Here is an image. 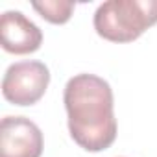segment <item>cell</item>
<instances>
[{"instance_id":"6da1fadb","label":"cell","mask_w":157,"mask_h":157,"mask_svg":"<svg viewBox=\"0 0 157 157\" xmlns=\"http://www.w3.org/2000/svg\"><path fill=\"white\" fill-rule=\"evenodd\" d=\"M68 131L87 151H102L117 139L115 98L111 85L100 76L78 74L67 82L63 94Z\"/></svg>"},{"instance_id":"7a4b0ae2","label":"cell","mask_w":157,"mask_h":157,"mask_svg":"<svg viewBox=\"0 0 157 157\" xmlns=\"http://www.w3.org/2000/svg\"><path fill=\"white\" fill-rule=\"evenodd\" d=\"M96 33L111 43H131L157 24V0H109L93 19Z\"/></svg>"},{"instance_id":"3957f363","label":"cell","mask_w":157,"mask_h":157,"mask_svg":"<svg viewBox=\"0 0 157 157\" xmlns=\"http://www.w3.org/2000/svg\"><path fill=\"white\" fill-rule=\"evenodd\" d=\"M50 83V70L41 61H19L8 67L2 80V94L10 104H37Z\"/></svg>"},{"instance_id":"277c9868","label":"cell","mask_w":157,"mask_h":157,"mask_svg":"<svg viewBox=\"0 0 157 157\" xmlns=\"http://www.w3.org/2000/svg\"><path fill=\"white\" fill-rule=\"evenodd\" d=\"M43 133L26 117H4L0 124V157H41Z\"/></svg>"},{"instance_id":"5b68a950","label":"cell","mask_w":157,"mask_h":157,"mask_svg":"<svg viewBox=\"0 0 157 157\" xmlns=\"http://www.w3.org/2000/svg\"><path fill=\"white\" fill-rule=\"evenodd\" d=\"M43 43V32L21 11H6L0 17V44L10 54L24 56L37 52Z\"/></svg>"},{"instance_id":"8992f818","label":"cell","mask_w":157,"mask_h":157,"mask_svg":"<svg viewBox=\"0 0 157 157\" xmlns=\"http://www.w3.org/2000/svg\"><path fill=\"white\" fill-rule=\"evenodd\" d=\"M33 10L48 22L52 24H65L72 17L74 2H65V0H52V2H33Z\"/></svg>"}]
</instances>
